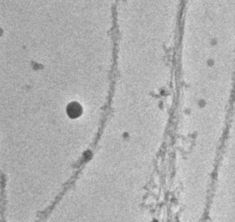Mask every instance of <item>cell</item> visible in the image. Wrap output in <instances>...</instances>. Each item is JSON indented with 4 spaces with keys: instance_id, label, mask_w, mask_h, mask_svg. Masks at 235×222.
<instances>
[{
    "instance_id": "cell-1",
    "label": "cell",
    "mask_w": 235,
    "mask_h": 222,
    "mask_svg": "<svg viewBox=\"0 0 235 222\" xmlns=\"http://www.w3.org/2000/svg\"><path fill=\"white\" fill-rule=\"evenodd\" d=\"M68 114L72 117H75L80 116L82 112V109L80 105L77 103H73L70 104L67 108Z\"/></svg>"
}]
</instances>
